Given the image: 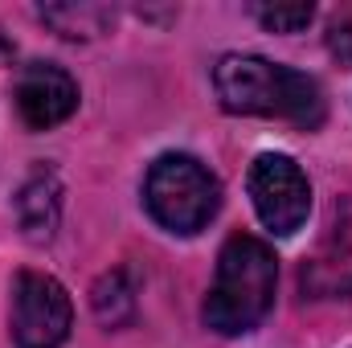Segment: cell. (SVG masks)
<instances>
[{
	"label": "cell",
	"instance_id": "cell-1",
	"mask_svg": "<svg viewBox=\"0 0 352 348\" xmlns=\"http://www.w3.org/2000/svg\"><path fill=\"white\" fill-rule=\"evenodd\" d=\"M213 87L230 115L254 119H287L299 127L324 123V90L316 78L266 62L258 54H226L213 66Z\"/></svg>",
	"mask_w": 352,
	"mask_h": 348
},
{
	"label": "cell",
	"instance_id": "cell-2",
	"mask_svg": "<svg viewBox=\"0 0 352 348\" xmlns=\"http://www.w3.org/2000/svg\"><path fill=\"white\" fill-rule=\"evenodd\" d=\"M274 283H278L274 250L254 234H234L217 254V274L205 299V324L217 336L254 332L274 307Z\"/></svg>",
	"mask_w": 352,
	"mask_h": 348
},
{
	"label": "cell",
	"instance_id": "cell-3",
	"mask_svg": "<svg viewBox=\"0 0 352 348\" xmlns=\"http://www.w3.org/2000/svg\"><path fill=\"white\" fill-rule=\"evenodd\" d=\"M144 205L148 213L173 230V234H197L213 221L217 205H221V184L197 156L184 152H168L160 156L148 180H144Z\"/></svg>",
	"mask_w": 352,
	"mask_h": 348
},
{
	"label": "cell",
	"instance_id": "cell-4",
	"mask_svg": "<svg viewBox=\"0 0 352 348\" xmlns=\"http://www.w3.org/2000/svg\"><path fill=\"white\" fill-rule=\"evenodd\" d=\"M246 188H250L258 221L278 238H291L311 213V180L283 152H263L250 164Z\"/></svg>",
	"mask_w": 352,
	"mask_h": 348
},
{
	"label": "cell",
	"instance_id": "cell-5",
	"mask_svg": "<svg viewBox=\"0 0 352 348\" xmlns=\"http://www.w3.org/2000/svg\"><path fill=\"white\" fill-rule=\"evenodd\" d=\"M74 324L66 287L54 274L21 270L12 287V340L16 348H62Z\"/></svg>",
	"mask_w": 352,
	"mask_h": 348
},
{
	"label": "cell",
	"instance_id": "cell-6",
	"mask_svg": "<svg viewBox=\"0 0 352 348\" xmlns=\"http://www.w3.org/2000/svg\"><path fill=\"white\" fill-rule=\"evenodd\" d=\"M299 287L311 299H344L352 295V197L336 201L316 250L299 270Z\"/></svg>",
	"mask_w": 352,
	"mask_h": 348
},
{
	"label": "cell",
	"instance_id": "cell-7",
	"mask_svg": "<svg viewBox=\"0 0 352 348\" xmlns=\"http://www.w3.org/2000/svg\"><path fill=\"white\" fill-rule=\"evenodd\" d=\"M16 111L37 131L58 127L78 111V83L54 62H29L16 78Z\"/></svg>",
	"mask_w": 352,
	"mask_h": 348
},
{
	"label": "cell",
	"instance_id": "cell-8",
	"mask_svg": "<svg viewBox=\"0 0 352 348\" xmlns=\"http://www.w3.org/2000/svg\"><path fill=\"white\" fill-rule=\"evenodd\" d=\"M16 221L25 230L29 242H50L58 221H62V184L54 173H37L29 176L16 193Z\"/></svg>",
	"mask_w": 352,
	"mask_h": 348
},
{
	"label": "cell",
	"instance_id": "cell-9",
	"mask_svg": "<svg viewBox=\"0 0 352 348\" xmlns=\"http://www.w3.org/2000/svg\"><path fill=\"white\" fill-rule=\"evenodd\" d=\"M41 21L70 41H90L115 25V8H107V4H45Z\"/></svg>",
	"mask_w": 352,
	"mask_h": 348
},
{
	"label": "cell",
	"instance_id": "cell-10",
	"mask_svg": "<svg viewBox=\"0 0 352 348\" xmlns=\"http://www.w3.org/2000/svg\"><path fill=\"white\" fill-rule=\"evenodd\" d=\"M90 307H94L98 324L123 328V324L135 316V291H131L127 274H123V270H107V274L94 283V291H90Z\"/></svg>",
	"mask_w": 352,
	"mask_h": 348
},
{
	"label": "cell",
	"instance_id": "cell-11",
	"mask_svg": "<svg viewBox=\"0 0 352 348\" xmlns=\"http://www.w3.org/2000/svg\"><path fill=\"white\" fill-rule=\"evenodd\" d=\"M254 17L263 21V29H270V33H299V29L311 25L316 8L303 4V0H299V4H258Z\"/></svg>",
	"mask_w": 352,
	"mask_h": 348
},
{
	"label": "cell",
	"instance_id": "cell-12",
	"mask_svg": "<svg viewBox=\"0 0 352 348\" xmlns=\"http://www.w3.org/2000/svg\"><path fill=\"white\" fill-rule=\"evenodd\" d=\"M328 50L340 58V66H352V21H332V29H328Z\"/></svg>",
	"mask_w": 352,
	"mask_h": 348
}]
</instances>
